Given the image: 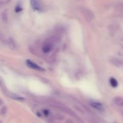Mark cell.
I'll return each instance as SVG.
<instances>
[{"label": "cell", "instance_id": "6da1fadb", "mask_svg": "<svg viewBox=\"0 0 123 123\" xmlns=\"http://www.w3.org/2000/svg\"><path fill=\"white\" fill-rule=\"evenodd\" d=\"M55 43V42L52 37H50L48 39H47L44 42L43 47H42V51H43V53H48L51 51L53 49V48H54Z\"/></svg>", "mask_w": 123, "mask_h": 123}, {"label": "cell", "instance_id": "7a4b0ae2", "mask_svg": "<svg viewBox=\"0 0 123 123\" xmlns=\"http://www.w3.org/2000/svg\"><path fill=\"white\" fill-rule=\"evenodd\" d=\"M26 65H27L29 68H30L31 69H33L37 70V71H45V69H44L43 68L41 67V66H40L39 65L35 63L34 62H33L31 61V60H26Z\"/></svg>", "mask_w": 123, "mask_h": 123}, {"label": "cell", "instance_id": "3957f363", "mask_svg": "<svg viewBox=\"0 0 123 123\" xmlns=\"http://www.w3.org/2000/svg\"><path fill=\"white\" fill-rule=\"evenodd\" d=\"M31 7L36 10H42L43 8L40 0H31Z\"/></svg>", "mask_w": 123, "mask_h": 123}, {"label": "cell", "instance_id": "277c9868", "mask_svg": "<svg viewBox=\"0 0 123 123\" xmlns=\"http://www.w3.org/2000/svg\"><path fill=\"white\" fill-rule=\"evenodd\" d=\"M90 104L92 106V107H94V109H97V110L102 111L104 110V107L102 105V104H101L100 102H97V101H91L90 102Z\"/></svg>", "mask_w": 123, "mask_h": 123}, {"label": "cell", "instance_id": "5b68a950", "mask_svg": "<svg viewBox=\"0 0 123 123\" xmlns=\"http://www.w3.org/2000/svg\"><path fill=\"white\" fill-rule=\"evenodd\" d=\"M83 14L84 15L85 18H86V19H87L88 21H91L92 19H94V14L91 11L88 10H85L84 11L82 12Z\"/></svg>", "mask_w": 123, "mask_h": 123}, {"label": "cell", "instance_id": "8992f818", "mask_svg": "<svg viewBox=\"0 0 123 123\" xmlns=\"http://www.w3.org/2000/svg\"><path fill=\"white\" fill-rule=\"evenodd\" d=\"M111 62L116 66H123V59H118L116 57H112L110 59Z\"/></svg>", "mask_w": 123, "mask_h": 123}, {"label": "cell", "instance_id": "52a82bcc", "mask_svg": "<svg viewBox=\"0 0 123 123\" xmlns=\"http://www.w3.org/2000/svg\"><path fill=\"white\" fill-rule=\"evenodd\" d=\"M114 102L117 106L120 107H123V97L121 96H116L114 98Z\"/></svg>", "mask_w": 123, "mask_h": 123}, {"label": "cell", "instance_id": "ba28073f", "mask_svg": "<svg viewBox=\"0 0 123 123\" xmlns=\"http://www.w3.org/2000/svg\"><path fill=\"white\" fill-rule=\"evenodd\" d=\"M109 82H110L111 85L112 87H114V88H116L118 86V84L117 80L115 78H114V77H112V78H110Z\"/></svg>", "mask_w": 123, "mask_h": 123}, {"label": "cell", "instance_id": "9c48e42d", "mask_svg": "<svg viewBox=\"0 0 123 123\" xmlns=\"http://www.w3.org/2000/svg\"><path fill=\"white\" fill-rule=\"evenodd\" d=\"M54 118H55V119L60 121L63 120V119H64V116L63 115H62L59 114V113H56V114L54 115Z\"/></svg>", "mask_w": 123, "mask_h": 123}, {"label": "cell", "instance_id": "30bf717a", "mask_svg": "<svg viewBox=\"0 0 123 123\" xmlns=\"http://www.w3.org/2000/svg\"><path fill=\"white\" fill-rule=\"evenodd\" d=\"M12 98L14 99V100H24V98L22 97H20V96H18V95H15V94H12V95H9Z\"/></svg>", "mask_w": 123, "mask_h": 123}, {"label": "cell", "instance_id": "8fae6325", "mask_svg": "<svg viewBox=\"0 0 123 123\" xmlns=\"http://www.w3.org/2000/svg\"><path fill=\"white\" fill-rule=\"evenodd\" d=\"M7 112V107L6 106H3L2 108L0 110V115H4L6 114Z\"/></svg>", "mask_w": 123, "mask_h": 123}, {"label": "cell", "instance_id": "7c38bea8", "mask_svg": "<svg viewBox=\"0 0 123 123\" xmlns=\"http://www.w3.org/2000/svg\"><path fill=\"white\" fill-rule=\"evenodd\" d=\"M2 19L4 22H7V19H8V17H7V14L6 12H3L2 14Z\"/></svg>", "mask_w": 123, "mask_h": 123}, {"label": "cell", "instance_id": "4fadbf2b", "mask_svg": "<svg viewBox=\"0 0 123 123\" xmlns=\"http://www.w3.org/2000/svg\"><path fill=\"white\" fill-rule=\"evenodd\" d=\"M8 42H9L10 46L11 47H13V48H14V47H16L15 43H14V41H13V39L10 38L9 40H8Z\"/></svg>", "mask_w": 123, "mask_h": 123}, {"label": "cell", "instance_id": "5bb4252c", "mask_svg": "<svg viewBox=\"0 0 123 123\" xmlns=\"http://www.w3.org/2000/svg\"><path fill=\"white\" fill-rule=\"evenodd\" d=\"M88 121L90 123H97V121L94 118H91V117L88 118Z\"/></svg>", "mask_w": 123, "mask_h": 123}, {"label": "cell", "instance_id": "9a60e30c", "mask_svg": "<svg viewBox=\"0 0 123 123\" xmlns=\"http://www.w3.org/2000/svg\"><path fill=\"white\" fill-rule=\"evenodd\" d=\"M43 114L46 116H48V115L49 114V111L48 110L44 109V110H43Z\"/></svg>", "mask_w": 123, "mask_h": 123}, {"label": "cell", "instance_id": "2e32d148", "mask_svg": "<svg viewBox=\"0 0 123 123\" xmlns=\"http://www.w3.org/2000/svg\"><path fill=\"white\" fill-rule=\"evenodd\" d=\"M66 123H73V122L72 121V120H70V119H67V120L66 121Z\"/></svg>", "mask_w": 123, "mask_h": 123}, {"label": "cell", "instance_id": "e0dca14e", "mask_svg": "<svg viewBox=\"0 0 123 123\" xmlns=\"http://www.w3.org/2000/svg\"><path fill=\"white\" fill-rule=\"evenodd\" d=\"M0 123H2V122H1V121H0Z\"/></svg>", "mask_w": 123, "mask_h": 123}]
</instances>
